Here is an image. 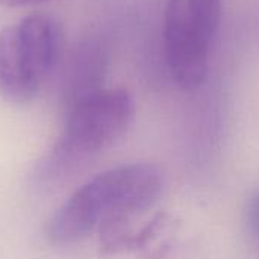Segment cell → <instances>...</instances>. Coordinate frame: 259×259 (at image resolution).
<instances>
[{"label": "cell", "mask_w": 259, "mask_h": 259, "mask_svg": "<svg viewBox=\"0 0 259 259\" xmlns=\"http://www.w3.org/2000/svg\"><path fill=\"white\" fill-rule=\"evenodd\" d=\"M44 0H0V6H8V8H17V6H27L33 3H39Z\"/></svg>", "instance_id": "7"}, {"label": "cell", "mask_w": 259, "mask_h": 259, "mask_svg": "<svg viewBox=\"0 0 259 259\" xmlns=\"http://www.w3.org/2000/svg\"><path fill=\"white\" fill-rule=\"evenodd\" d=\"M246 223H247L249 232L259 241V188L252 194L247 203Z\"/></svg>", "instance_id": "6"}, {"label": "cell", "mask_w": 259, "mask_h": 259, "mask_svg": "<svg viewBox=\"0 0 259 259\" xmlns=\"http://www.w3.org/2000/svg\"><path fill=\"white\" fill-rule=\"evenodd\" d=\"M62 55L58 23L32 14L0 32V96L14 103L36 97Z\"/></svg>", "instance_id": "3"}, {"label": "cell", "mask_w": 259, "mask_h": 259, "mask_svg": "<svg viewBox=\"0 0 259 259\" xmlns=\"http://www.w3.org/2000/svg\"><path fill=\"white\" fill-rule=\"evenodd\" d=\"M222 14L223 0H167L165 61L181 88L191 91L205 82Z\"/></svg>", "instance_id": "4"}, {"label": "cell", "mask_w": 259, "mask_h": 259, "mask_svg": "<svg viewBox=\"0 0 259 259\" xmlns=\"http://www.w3.org/2000/svg\"><path fill=\"white\" fill-rule=\"evenodd\" d=\"M164 188V173L152 162H132L105 170L79 187L49 219L46 237L58 246L102 238L129 226L155 205Z\"/></svg>", "instance_id": "1"}, {"label": "cell", "mask_w": 259, "mask_h": 259, "mask_svg": "<svg viewBox=\"0 0 259 259\" xmlns=\"http://www.w3.org/2000/svg\"><path fill=\"white\" fill-rule=\"evenodd\" d=\"M134 112V99L123 88H102L87 96L65 112L64 129L39 161L36 176L56 182L77 171L126 134Z\"/></svg>", "instance_id": "2"}, {"label": "cell", "mask_w": 259, "mask_h": 259, "mask_svg": "<svg viewBox=\"0 0 259 259\" xmlns=\"http://www.w3.org/2000/svg\"><path fill=\"white\" fill-rule=\"evenodd\" d=\"M106 70L108 53L100 39L87 38L71 49L59 85V103L64 114L87 96L105 88Z\"/></svg>", "instance_id": "5"}]
</instances>
